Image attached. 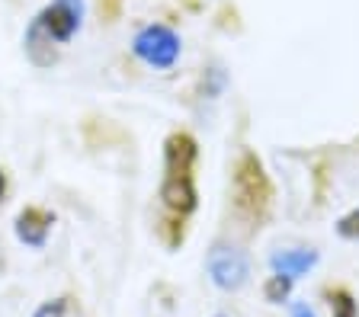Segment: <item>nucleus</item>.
<instances>
[{
	"label": "nucleus",
	"mask_w": 359,
	"mask_h": 317,
	"mask_svg": "<svg viewBox=\"0 0 359 317\" xmlns=\"http://www.w3.org/2000/svg\"><path fill=\"white\" fill-rule=\"evenodd\" d=\"M196 141L187 132H173L164 141V176H161V237L167 247H180L187 221L196 211Z\"/></svg>",
	"instance_id": "f257e3e1"
},
{
	"label": "nucleus",
	"mask_w": 359,
	"mask_h": 317,
	"mask_svg": "<svg viewBox=\"0 0 359 317\" xmlns=\"http://www.w3.org/2000/svg\"><path fill=\"white\" fill-rule=\"evenodd\" d=\"M83 26V0H52L32 16L29 29L22 36V48L36 68H48Z\"/></svg>",
	"instance_id": "f03ea898"
},
{
	"label": "nucleus",
	"mask_w": 359,
	"mask_h": 317,
	"mask_svg": "<svg viewBox=\"0 0 359 317\" xmlns=\"http://www.w3.org/2000/svg\"><path fill=\"white\" fill-rule=\"evenodd\" d=\"M269 180L263 174V164L257 154L244 151L234 164V186H231V199H234V211L247 221H260L269 209Z\"/></svg>",
	"instance_id": "7ed1b4c3"
},
{
	"label": "nucleus",
	"mask_w": 359,
	"mask_h": 317,
	"mask_svg": "<svg viewBox=\"0 0 359 317\" xmlns=\"http://www.w3.org/2000/svg\"><path fill=\"white\" fill-rule=\"evenodd\" d=\"M132 52H135V58L144 61L148 68L167 71V68H173L180 58V36L164 23H151L135 36Z\"/></svg>",
	"instance_id": "20e7f679"
},
{
	"label": "nucleus",
	"mask_w": 359,
	"mask_h": 317,
	"mask_svg": "<svg viewBox=\"0 0 359 317\" xmlns=\"http://www.w3.org/2000/svg\"><path fill=\"white\" fill-rule=\"evenodd\" d=\"M247 276H250V266L238 247H215L209 253V279L222 292H238L247 282Z\"/></svg>",
	"instance_id": "39448f33"
},
{
	"label": "nucleus",
	"mask_w": 359,
	"mask_h": 317,
	"mask_svg": "<svg viewBox=\"0 0 359 317\" xmlns=\"http://www.w3.org/2000/svg\"><path fill=\"white\" fill-rule=\"evenodd\" d=\"M52 227H55V215L48 209H42V205H26V209H20V215H16V221H13L16 241L32 250L45 247Z\"/></svg>",
	"instance_id": "423d86ee"
},
{
	"label": "nucleus",
	"mask_w": 359,
	"mask_h": 317,
	"mask_svg": "<svg viewBox=\"0 0 359 317\" xmlns=\"http://www.w3.org/2000/svg\"><path fill=\"white\" fill-rule=\"evenodd\" d=\"M314 263H318V257H314L311 250H285V253H276V257H273V269H276V276H285V279H299V276H305Z\"/></svg>",
	"instance_id": "0eeeda50"
},
{
	"label": "nucleus",
	"mask_w": 359,
	"mask_h": 317,
	"mask_svg": "<svg viewBox=\"0 0 359 317\" xmlns=\"http://www.w3.org/2000/svg\"><path fill=\"white\" fill-rule=\"evenodd\" d=\"M330 317H356V302L346 288H330Z\"/></svg>",
	"instance_id": "6e6552de"
},
{
	"label": "nucleus",
	"mask_w": 359,
	"mask_h": 317,
	"mask_svg": "<svg viewBox=\"0 0 359 317\" xmlns=\"http://www.w3.org/2000/svg\"><path fill=\"white\" fill-rule=\"evenodd\" d=\"M289 292H292V279H285V276H269L266 279V286H263V295H266V302H273V304H279V302H285L289 298Z\"/></svg>",
	"instance_id": "1a4fd4ad"
},
{
	"label": "nucleus",
	"mask_w": 359,
	"mask_h": 317,
	"mask_svg": "<svg viewBox=\"0 0 359 317\" xmlns=\"http://www.w3.org/2000/svg\"><path fill=\"white\" fill-rule=\"evenodd\" d=\"M67 295H61V298H52V302H45L36 308V314L32 317H67Z\"/></svg>",
	"instance_id": "9d476101"
},
{
	"label": "nucleus",
	"mask_w": 359,
	"mask_h": 317,
	"mask_svg": "<svg viewBox=\"0 0 359 317\" xmlns=\"http://www.w3.org/2000/svg\"><path fill=\"white\" fill-rule=\"evenodd\" d=\"M337 231H340L344 237H350V241H359V209H356V211H350L346 218H340Z\"/></svg>",
	"instance_id": "9b49d317"
},
{
	"label": "nucleus",
	"mask_w": 359,
	"mask_h": 317,
	"mask_svg": "<svg viewBox=\"0 0 359 317\" xmlns=\"http://www.w3.org/2000/svg\"><path fill=\"white\" fill-rule=\"evenodd\" d=\"M292 317H318V314H314L308 304H295V308H292Z\"/></svg>",
	"instance_id": "f8f14e48"
},
{
	"label": "nucleus",
	"mask_w": 359,
	"mask_h": 317,
	"mask_svg": "<svg viewBox=\"0 0 359 317\" xmlns=\"http://www.w3.org/2000/svg\"><path fill=\"white\" fill-rule=\"evenodd\" d=\"M4 199H7V174L0 170V202H4Z\"/></svg>",
	"instance_id": "ddd939ff"
}]
</instances>
